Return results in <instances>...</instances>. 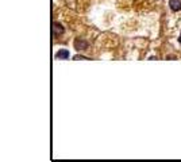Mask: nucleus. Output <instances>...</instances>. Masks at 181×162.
Returning a JSON list of instances; mask_svg holds the SVG:
<instances>
[{"mask_svg":"<svg viewBox=\"0 0 181 162\" xmlns=\"http://www.w3.org/2000/svg\"><path fill=\"white\" fill-rule=\"evenodd\" d=\"M56 58H58V60H68V58H69V51H68L66 49H61V50H58V53L56 54Z\"/></svg>","mask_w":181,"mask_h":162,"instance_id":"1","label":"nucleus"},{"mask_svg":"<svg viewBox=\"0 0 181 162\" xmlns=\"http://www.w3.org/2000/svg\"><path fill=\"white\" fill-rule=\"evenodd\" d=\"M169 7L172 11H180L181 10V1L180 0H170L169 1Z\"/></svg>","mask_w":181,"mask_h":162,"instance_id":"2","label":"nucleus"},{"mask_svg":"<svg viewBox=\"0 0 181 162\" xmlns=\"http://www.w3.org/2000/svg\"><path fill=\"white\" fill-rule=\"evenodd\" d=\"M54 31H56V34H62L64 32V29H62V26L58 24V23H54Z\"/></svg>","mask_w":181,"mask_h":162,"instance_id":"3","label":"nucleus"},{"mask_svg":"<svg viewBox=\"0 0 181 162\" xmlns=\"http://www.w3.org/2000/svg\"><path fill=\"white\" fill-rule=\"evenodd\" d=\"M178 41H180V42H181V34H180V38H178Z\"/></svg>","mask_w":181,"mask_h":162,"instance_id":"4","label":"nucleus"}]
</instances>
